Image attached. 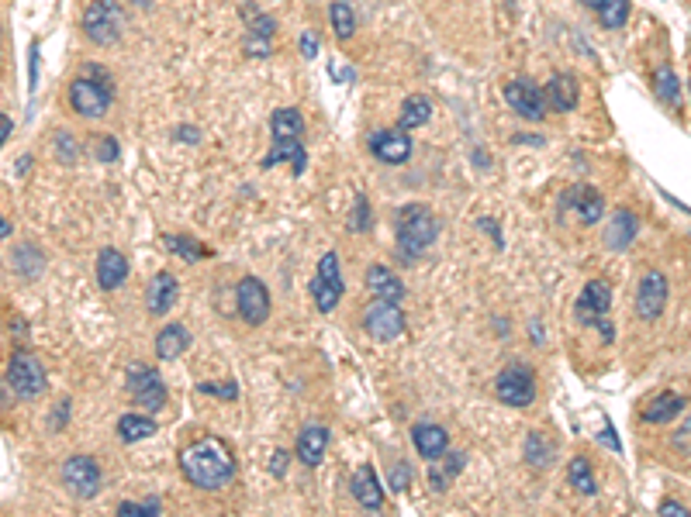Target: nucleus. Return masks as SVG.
<instances>
[{
	"mask_svg": "<svg viewBox=\"0 0 691 517\" xmlns=\"http://www.w3.org/2000/svg\"><path fill=\"white\" fill-rule=\"evenodd\" d=\"M242 21H246V28L253 32V35H259V39H274V32H276V21L270 18V14H263L259 7H253V4H246L242 11Z\"/></svg>",
	"mask_w": 691,
	"mask_h": 517,
	"instance_id": "nucleus-37",
	"label": "nucleus"
},
{
	"mask_svg": "<svg viewBox=\"0 0 691 517\" xmlns=\"http://www.w3.org/2000/svg\"><path fill=\"white\" fill-rule=\"evenodd\" d=\"M79 28H83L87 42L111 49V45H118L121 32H125V11H121L118 0H94V4L83 11Z\"/></svg>",
	"mask_w": 691,
	"mask_h": 517,
	"instance_id": "nucleus-4",
	"label": "nucleus"
},
{
	"mask_svg": "<svg viewBox=\"0 0 691 517\" xmlns=\"http://www.w3.org/2000/svg\"><path fill=\"white\" fill-rule=\"evenodd\" d=\"M325 448H329V428L325 424H304L301 435H297V459L304 462L308 469H315L318 462L325 459Z\"/></svg>",
	"mask_w": 691,
	"mask_h": 517,
	"instance_id": "nucleus-20",
	"label": "nucleus"
},
{
	"mask_svg": "<svg viewBox=\"0 0 691 517\" xmlns=\"http://www.w3.org/2000/svg\"><path fill=\"white\" fill-rule=\"evenodd\" d=\"M191 348V331L183 325H166V328H159V335H156V355L163 359V363H170V359H177V355H183Z\"/></svg>",
	"mask_w": 691,
	"mask_h": 517,
	"instance_id": "nucleus-27",
	"label": "nucleus"
},
{
	"mask_svg": "<svg viewBox=\"0 0 691 517\" xmlns=\"http://www.w3.org/2000/svg\"><path fill=\"white\" fill-rule=\"evenodd\" d=\"M653 94L660 104H668V107H681V83H677V73H674L671 66H657V73H653Z\"/></svg>",
	"mask_w": 691,
	"mask_h": 517,
	"instance_id": "nucleus-32",
	"label": "nucleus"
},
{
	"mask_svg": "<svg viewBox=\"0 0 691 517\" xmlns=\"http://www.w3.org/2000/svg\"><path fill=\"white\" fill-rule=\"evenodd\" d=\"M66 100L70 107L77 111L79 117L87 121H98L111 111L115 104V79L107 73V66H98V62H83L79 66V77L70 83L66 90Z\"/></svg>",
	"mask_w": 691,
	"mask_h": 517,
	"instance_id": "nucleus-2",
	"label": "nucleus"
},
{
	"mask_svg": "<svg viewBox=\"0 0 691 517\" xmlns=\"http://www.w3.org/2000/svg\"><path fill=\"white\" fill-rule=\"evenodd\" d=\"M353 231H370V204H367V197H363V193H356Z\"/></svg>",
	"mask_w": 691,
	"mask_h": 517,
	"instance_id": "nucleus-43",
	"label": "nucleus"
},
{
	"mask_svg": "<svg viewBox=\"0 0 691 517\" xmlns=\"http://www.w3.org/2000/svg\"><path fill=\"white\" fill-rule=\"evenodd\" d=\"M287 459H291V456H287L284 448H276V452H274V462H270V469H274V476H284V469H287Z\"/></svg>",
	"mask_w": 691,
	"mask_h": 517,
	"instance_id": "nucleus-50",
	"label": "nucleus"
},
{
	"mask_svg": "<svg viewBox=\"0 0 691 517\" xmlns=\"http://www.w3.org/2000/svg\"><path fill=\"white\" fill-rule=\"evenodd\" d=\"M236 307H238V318L246 325L259 328L266 318H270V290L263 280L257 276H242L236 287Z\"/></svg>",
	"mask_w": 691,
	"mask_h": 517,
	"instance_id": "nucleus-10",
	"label": "nucleus"
},
{
	"mask_svg": "<svg viewBox=\"0 0 691 517\" xmlns=\"http://www.w3.org/2000/svg\"><path fill=\"white\" fill-rule=\"evenodd\" d=\"M11 263L18 269L21 276H28V280H35L42 269H45V255H42L35 245H18L14 255H11Z\"/></svg>",
	"mask_w": 691,
	"mask_h": 517,
	"instance_id": "nucleus-34",
	"label": "nucleus"
},
{
	"mask_svg": "<svg viewBox=\"0 0 691 517\" xmlns=\"http://www.w3.org/2000/svg\"><path fill=\"white\" fill-rule=\"evenodd\" d=\"M668 293H671L668 276L660 269H647L640 276V287H636V314H640V321H657L664 314V307H668Z\"/></svg>",
	"mask_w": 691,
	"mask_h": 517,
	"instance_id": "nucleus-12",
	"label": "nucleus"
},
{
	"mask_svg": "<svg viewBox=\"0 0 691 517\" xmlns=\"http://www.w3.org/2000/svg\"><path fill=\"white\" fill-rule=\"evenodd\" d=\"M177 297H180L177 276L173 272H156L149 290H145V307H149L153 318H163V314H170V307L177 304Z\"/></svg>",
	"mask_w": 691,
	"mask_h": 517,
	"instance_id": "nucleus-19",
	"label": "nucleus"
},
{
	"mask_svg": "<svg viewBox=\"0 0 691 517\" xmlns=\"http://www.w3.org/2000/svg\"><path fill=\"white\" fill-rule=\"evenodd\" d=\"M363 280H367V290H370L374 297H380V300H395V304L405 300V283H401L388 266H380V263L367 266Z\"/></svg>",
	"mask_w": 691,
	"mask_h": 517,
	"instance_id": "nucleus-23",
	"label": "nucleus"
},
{
	"mask_svg": "<svg viewBox=\"0 0 691 517\" xmlns=\"http://www.w3.org/2000/svg\"><path fill=\"white\" fill-rule=\"evenodd\" d=\"M681 411H685V397H677V393H671V390H664V393H657V397L643 407V421L668 424V421H674Z\"/></svg>",
	"mask_w": 691,
	"mask_h": 517,
	"instance_id": "nucleus-28",
	"label": "nucleus"
},
{
	"mask_svg": "<svg viewBox=\"0 0 691 517\" xmlns=\"http://www.w3.org/2000/svg\"><path fill=\"white\" fill-rule=\"evenodd\" d=\"M94 152H98V159L100 162H115L121 155V149H118V138H111V134H100L98 138V145H94Z\"/></svg>",
	"mask_w": 691,
	"mask_h": 517,
	"instance_id": "nucleus-42",
	"label": "nucleus"
},
{
	"mask_svg": "<svg viewBox=\"0 0 691 517\" xmlns=\"http://www.w3.org/2000/svg\"><path fill=\"white\" fill-rule=\"evenodd\" d=\"M56 152H60L62 162H73L77 159V142L66 132H56Z\"/></svg>",
	"mask_w": 691,
	"mask_h": 517,
	"instance_id": "nucleus-44",
	"label": "nucleus"
},
{
	"mask_svg": "<svg viewBox=\"0 0 691 517\" xmlns=\"http://www.w3.org/2000/svg\"><path fill=\"white\" fill-rule=\"evenodd\" d=\"M505 100H509V107H512L518 117H526V121H543L546 117V97L543 90L529 83V79H512L509 87H505Z\"/></svg>",
	"mask_w": 691,
	"mask_h": 517,
	"instance_id": "nucleus-13",
	"label": "nucleus"
},
{
	"mask_svg": "<svg viewBox=\"0 0 691 517\" xmlns=\"http://www.w3.org/2000/svg\"><path fill=\"white\" fill-rule=\"evenodd\" d=\"M7 386H14V393L24 397V401H35L45 393V365L42 359L32 352V348H18L14 355H11V363H7Z\"/></svg>",
	"mask_w": 691,
	"mask_h": 517,
	"instance_id": "nucleus-5",
	"label": "nucleus"
},
{
	"mask_svg": "<svg viewBox=\"0 0 691 517\" xmlns=\"http://www.w3.org/2000/svg\"><path fill=\"white\" fill-rule=\"evenodd\" d=\"M609 307H612V287L605 280H588L584 290H581V297H577L574 314H577L581 325H598L609 314Z\"/></svg>",
	"mask_w": 691,
	"mask_h": 517,
	"instance_id": "nucleus-14",
	"label": "nucleus"
},
{
	"mask_svg": "<svg viewBox=\"0 0 691 517\" xmlns=\"http://www.w3.org/2000/svg\"><path fill=\"white\" fill-rule=\"evenodd\" d=\"M529 331H533V338H536V342H539V338H543V328L536 325V321H533V325H529Z\"/></svg>",
	"mask_w": 691,
	"mask_h": 517,
	"instance_id": "nucleus-55",
	"label": "nucleus"
},
{
	"mask_svg": "<svg viewBox=\"0 0 691 517\" xmlns=\"http://www.w3.org/2000/svg\"><path fill=\"white\" fill-rule=\"evenodd\" d=\"M198 393H204V397H221V401H236L238 386L236 380H229V383H198Z\"/></svg>",
	"mask_w": 691,
	"mask_h": 517,
	"instance_id": "nucleus-40",
	"label": "nucleus"
},
{
	"mask_svg": "<svg viewBox=\"0 0 691 517\" xmlns=\"http://www.w3.org/2000/svg\"><path fill=\"white\" fill-rule=\"evenodd\" d=\"M543 97H546V107L550 111H560V115H567L577 107V100H581V87H577V79L571 73H553L546 79V87H543Z\"/></svg>",
	"mask_w": 691,
	"mask_h": 517,
	"instance_id": "nucleus-17",
	"label": "nucleus"
},
{
	"mask_svg": "<svg viewBox=\"0 0 691 517\" xmlns=\"http://www.w3.org/2000/svg\"><path fill=\"white\" fill-rule=\"evenodd\" d=\"M636 231H640L636 214L626 211V208H619V211L609 217V228H605V245H609L612 252H626L632 245V238H636Z\"/></svg>",
	"mask_w": 691,
	"mask_h": 517,
	"instance_id": "nucleus-24",
	"label": "nucleus"
},
{
	"mask_svg": "<svg viewBox=\"0 0 691 517\" xmlns=\"http://www.w3.org/2000/svg\"><path fill=\"white\" fill-rule=\"evenodd\" d=\"M270 132L274 138H301L304 134V115L297 107H276L270 117Z\"/></svg>",
	"mask_w": 691,
	"mask_h": 517,
	"instance_id": "nucleus-33",
	"label": "nucleus"
},
{
	"mask_svg": "<svg viewBox=\"0 0 691 517\" xmlns=\"http://www.w3.org/2000/svg\"><path fill=\"white\" fill-rule=\"evenodd\" d=\"M128 393H132V401L138 407H145V411H163L166 407V383L159 380L156 369H149V365H128Z\"/></svg>",
	"mask_w": 691,
	"mask_h": 517,
	"instance_id": "nucleus-11",
	"label": "nucleus"
},
{
	"mask_svg": "<svg viewBox=\"0 0 691 517\" xmlns=\"http://www.w3.org/2000/svg\"><path fill=\"white\" fill-rule=\"evenodd\" d=\"M62 483L77 500H94L104 490V469L90 456H70L62 462Z\"/></svg>",
	"mask_w": 691,
	"mask_h": 517,
	"instance_id": "nucleus-7",
	"label": "nucleus"
},
{
	"mask_svg": "<svg viewBox=\"0 0 691 517\" xmlns=\"http://www.w3.org/2000/svg\"><path fill=\"white\" fill-rule=\"evenodd\" d=\"M412 445L422 459L433 462V459H439V456H446V448H450V431H446L443 424L422 421L412 428Z\"/></svg>",
	"mask_w": 691,
	"mask_h": 517,
	"instance_id": "nucleus-18",
	"label": "nucleus"
},
{
	"mask_svg": "<svg viewBox=\"0 0 691 517\" xmlns=\"http://www.w3.org/2000/svg\"><path fill=\"white\" fill-rule=\"evenodd\" d=\"M39 87V45H32V52H28V90H35Z\"/></svg>",
	"mask_w": 691,
	"mask_h": 517,
	"instance_id": "nucleus-47",
	"label": "nucleus"
},
{
	"mask_svg": "<svg viewBox=\"0 0 691 517\" xmlns=\"http://www.w3.org/2000/svg\"><path fill=\"white\" fill-rule=\"evenodd\" d=\"M128 280V259H125V252L118 249H100L98 252V287L100 290H118L121 283Z\"/></svg>",
	"mask_w": 691,
	"mask_h": 517,
	"instance_id": "nucleus-21",
	"label": "nucleus"
},
{
	"mask_svg": "<svg viewBox=\"0 0 691 517\" xmlns=\"http://www.w3.org/2000/svg\"><path fill=\"white\" fill-rule=\"evenodd\" d=\"M367 149L374 159L380 162H388V166H401V162H408L412 159V138L408 132L401 128V132H391V128H384V132H374L367 138Z\"/></svg>",
	"mask_w": 691,
	"mask_h": 517,
	"instance_id": "nucleus-15",
	"label": "nucleus"
},
{
	"mask_svg": "<svg viewBox=\"0 0 691 517\" xmlns=\"http://www.w3.org/2000/svg\"><path fill=\"white\" fill-rule=\"evenodd\" d=\"M159 428L153 418H145V414H121L118 418V439L125 445H135V441H145L153 439Z\"/></svg>",
	"mask_w": 691,
	"mask_h": 517,
	"instance_id": "nucleus-30",
	"label": "nucleus"
},
{
	"mask_svg": "<svg viewBox=\"0 0 691 517\" xmlns=\"http://www.w3.org/2000/svg\"><path fill=\"white\" fill-rule=\"evenodd\" d=\"M163 245H166L170 252H177V255H183L187 263H198V259H204V255H211V249L198 245L191 235H163Z\"/></svg>",
	"mask_w": 691,
	"mask_h": 517,
	"instance_id": "nucleus-35",
	"label": "nucleus"
},
{
	"mask_svg": "<svg viewBox=\"0 0 691 517\" xmlns=\"http://www.w3.org/2000/svg\"><path fill=\"white\" fill-rule=\"evenodd\" d=\"M118 514H132V517H142V514H159V500H142V503H132V500H121L118 503Z\"/></svg>",
	"mask_w": 691,
	"mask_h": 517,
	"instance_id": "nucleus-41",
	"label": "nucleus"
},
{
	"mask_svg": "<svg viewBox=\"0 0 691 517\" xmlns=\"http://www.w3.org/2000/svg\"><path fill=\"white\" fill-rule=\"evenodd\" d=\"M564 200L577 211V217H581L584 225H594V221L605 214V197L594 190V187H588V183H574Z\"/></svg>",
	"mask_w": 691,
	"mask_h": 517,
	"instance_id": "nucleus-22",
	"label": "nucleus"
},
{
	"mask_svg": "<svg viewBox=\"0 0 691 517\" xmlns=\"http://www.w3.org/2000/svg\"><path fill=\"white\" fill-rule=\"evenodd\" d=\"M494 397L509 407H529L536 403V376L526 363L505 365L494 380Z\"/></svg>",
	"mask_w": 691,
	"mask_h": 517,
	"instance_id": "nucleus-6",
	"label": "nucleus"
},
{
	"mask_svg": "<svg viewBox=\"0 0 691 517\" xmlns=\"http://www.w3.org/2000/svg\"><path fill=\"white\" fill-rule=\"evenodd\" d=\"M657 514L660 517H688V507H685V503H677V500H664V503L657 507Z\"/></svg>",
	"mask_w": 691,
	"mask_h": 517,
	"instance_id": "nucleus-48",
	"label": "nucleus"
},
{
	"mask_svg": "<svg viewBox=\"0 0 691 517\" xmlns=\"http://www.w3.org/2000/svg\"><path fill=\"white\" fill-rule=\"evenodd\" d=\"M297 45H301V56H304V59H315V56H318V45H322V42H318V35L312 32V28H308V32H301V39H297Z\"/></svg>",
	"mask_w": 691,
	"mask_h": 517,
	"instance_id": "nucleus-45",
	"label": "nucleus"
},
{
	"mask_svg": "<svg viewBox=\"0 0 691 517\" xmlns=\"http://www.w3.org/2000/svg\"><path fill=\"white\" fill-rule=\"evenodd\" d=\"M433 117V100L422 94H412L405 104H401V115H397V128L412 132V128H422L425 121Z\"/></svg>",
	"mask_w": 691,
	"mask_h": 517,
	"instance_id": "nucleus-29",
	"label": "nucleus"
},
{
	"mask_svg": "<svg viewBox=\"0 0 691 517\" xmlns=\"http://www.w3.org/2000/svg\"><path fill=\"white\" fill-rule=\"evenodd\" d=\"M342 269H339V255L336 252H325L322 263H318V272L312 280V297H315V307L322 314L336 310V304L342 300Z\"/></svg>",
	"mask_w": 691,
	"mask_h": 517,
	"instance_id": "nucleus-9",
	"label": "nucleus"
},
{
	"mask_svg": "<svg viewBox=\"0 0 691 517\" xmlns=\"http://www.w3.org/2000/svg\"><path fill=\"white\" fill-rule=\"evenodd\" d=\"M11 128H14V121L4 115L0 117V142H7V138H11Z\"/></svg>",
	"mask_w": 691,
	"mask_h": 517,
	"instance_id": "nucleus-52",
	"label": "nucleus"
},
{
	"mask_svg": "<svg viewBox=\"0 0 691 517\" xmlns=\"http://www.w3.org/2000/svg\"><path fill=\"white\" fill-rule=\"evenodd\" d=\"M363 331H367L374 342H395V338H401V335H405L401 304L374 297V304H367V310H363Z\"/></svg>",
	"mask_w": 691,
	"mask_h": 517,
	"instance_id": "nucleus-8",
	"label": "nucleus"
},
{
	"mask_svg": "<svg viewBox=\"0 0 691 517\" xmlns=\"http://www.w3.org/2000/svg\"><path fill=\"white\" fill-rule=\"evenodd\" d=\"M329 21H332V28H336V39H339V42L353 39L356 18H353V7H350V4H342V0H336V4L329 7Z\"/></svg>",
	"mask_w": 691,
	"mask_h": 517,
	"instance_id": "nucleus-38",
	"label": "nucleus"
},
{
	"mask_svg": "<svg viewBox=\"0 0 691 517\" xmlns=\"http://www.w3.org/2000/svg\"><path fill=\"white\" fill-rule=\"evenodd\" d=\"M567 483H571L581 497H594V494H598V479H594L592 462L584 459V456H574V459L567 462Z\"/></svg>",
	"mask_w": 691,
	"mask_h": 517,
	"instance_id": "nucleus-31",
	"label": "nucleus"
},
{
	"mask_svg": "<svg viewBox=\"0 0 691 517\" xmlns=\"http://www.w3.org/2000/svg\"><path fill=\"white\" fill-rule=\"evenodd\" d=\"M350 494L363 511H380L384 507V486H380V476L374 473V466H360L350 476Z\"/></svg>",
	"mask_w": 691,
	"mask_h": 517,
	"instance_id": "nucleus-16",
	"label": "nucleus"
},
{
	"mask_svg": "<svg viewBox=\"0 0 691 517\" xmlns=\"http://www.w3.org/2000/svg\"><path fill=\"white\" fill-rule=\"evenodd\" d=\"M280 162H294V176L304 172L308 166V152H304V145H301V138H274V149L270 155L263 159V170H274Z\"/></svg>",
	"mask_w": 691,
	"mask_h": 517,
	"instance_id": "nucleus-25",
	"label": "nucleus"
},
{
	"mask_svg": "<svg viewBox=\"0 0 691 517\" xmlns=\"http://www.w3.org/2000/svg\"><path fill=\"white\" fill-rule=\"evenodd\" d=\"M435 235H439V221L425 204H408L397 214V255L405 263H418L425 252L433 249Z\"/></svg>",
	"mask_w": 691,
	"mask_h": 517,
	"instance_id": "nucleus-3",
	"label": "nucleus"
},
{
	"mask_svg": "<svg viewBox=\"0 0 691 517\" xmlns=\"http://www.w3.org/2000/svg\"><path fill=\"white\" fill-rule=\"evenodd\" d=\"M73 414V401H60V407H56V414H52V431H60L62 421Z\"/></svg>",
	"mask_w": 691,
	"mask_h": 517,
	"instance_id": "nucleus-49",
	"label": "nucleus"
},
{
	"mask_svg": "<svg viewBox=\"0 0 691 517\" xmlns=\"http://www.w3.org/2000/svg\"><path fill=\"white\" fill-rule=\"evenodd\" d=\"M594 14H598V21H602V28L615 32V28H622L626 18H630V0H605Z\"/></svg>",
	"mask_w": 691,
	"mask_h": 517,
	"instance_id": "nucleus-39",
	"label": "nucleus"
},
{
	"mask_svg": "<svg viewBox=\"0 0 691 517\" xmlns=\"http://www.w3.org/2000/svg\"><path fill=\"white\" fill-rule=\"evenodd\" d=\"M408 483H412V469L408 466H395L391 469V490L401 494V490H408Z\"/></svg>",
	"mask_w": 691,
	"mask_h": 517,
	"instance_id": "nucleus-46",
	"label": "nucleus"
},
{
	"mask_svg": "<svg viewBox=\"0 0 691 517\" xmlns=\"http://www.w3.org/2000/svg\"><path fill=\"white\" fill-rule=\"evenodd\" d=\"M460 469H463V456H460V452L446 456V466H443V469H439V462H429V476H433V490H435V494H446L450 479H453Z\"/></svg>",
	"mask_w": 691,
	"mask_h": 517,
	"instance_id": "nucleus-36",
	"label": "nucleus"
},
{
	"mask_svg": "<svg viewBox=\"0 0 691 517\" xmlns=\"http://www.w3.org/2000/svg\"><path fill=\"white\" fill-rule=\"evenodd\" d=\"M688 87H691V83H688Z\"/></svg>",
	"mask_w": 691,
	"mask_h": 517,
	"instance_id": "nucleus-56",
	"label": "nucleus"
},
{
	"mask_svg": "<svg viewBox=\"0 0 691 517\" xmlns=\"http://www.w3.org/2000/svg\"><path fill=\"white\" fill-rule=\"evenodd\" d=\"M177 138H183V142H198L201 134L191 128V125H183V128H177Z\"/></svg>",
	"mask_w": 691,
	"mask_h": 517,
	"instance_id": "nucleus-53",
	"label": "nucleus"
},
{
	"mask_svg": "<svg viewBox=\"0 0 691 517\" xmlns=\"http://www.w3.org/2000/svg\"><path fill=\"white\" fill-rule=\"evenodd\" d=\"M522 456L526 462L533 466V469H550L553 462H556V441L546 435V431H529L526 435V448H522Z\"/></svg>",
	"mask_w": 691,
	"mask_h": 517,
	"instance_id": "nucleus-26",
	"label": "nucleus"
},
{
	"mask_svg": "<svg viewBox=\"0 0 691 517\" xmlns=\"http://www.w3.org/2000/svg\"><path fill=\"white\" fill-rule=\"evenodd\" d=\"M581 4H584V7H588V11H598V7H602V4H605V0H581Z\"/></svg>",
	"mask_w": 691,
	"mask_h": 517,
	"instance_id": "nucleus-54",
	"label": "nucleus"
},
{
	"mask_svg": "<svg viewBox=\"0 0 691 517\" xmlns=\"http://www.w3.org/2000/svg\"><path fill=\"white\" fill-rule=\"evenodd\" d=\"M180 473L198 490H225L236 479V456L218 435H204L180 452Z\"/></svg>",
	"mask_w": 691,
	"mask_h": 517,
	"instance_id": "nucleus-1",
	"label": "nucleus"
},
{
	"mask_svg": "<svg viewBox=\"0 0 691 517\" xmlns=\"http://www.w3.org/2000/svg\"><path fill=\"white\" fill-rule=\"evenodd\" d=\"M602 441H605V445H612L615 452H622V445L615 441V435H612V424H609V421H605V431H602Z\"/></svg>",
	"mask_w": 691,
	"mask_h": 517,
	"instance_id": "nucleus-51",
	"label": "nucleus"
}]
</instances>
